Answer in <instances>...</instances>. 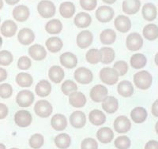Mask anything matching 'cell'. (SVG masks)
Returning <instances> with one entry per match:
<instances>
[{"label": "cell", "instance_id": "obj_1", "mask_svg": "<svg viewBox=\"0 0 158 149\" xmlns=\"http://www.w3.org/2000/svg\"><path fill=\"white\" fill-rule=\"evenodd\" d=\"M134 83L135 86L141 90H146L150 88L153 83V77L148 71L142 70L134 75Z\"/></svg>", "mask_w": 158, "mask_h": 149}, {"label": "cell", "instance_id": "obj_2", "mask_svg": "<svg viewBox=\"0 0 158 149\" xmlns=\"http://www.w3.org/2000/svg\"><path fill=\"white\" fill-rule=\"evenodd\" d=\"M100 79L104 84L108 85H114L119 79V74L115 69L111 67L102 68L100 71Z\"/></svg>", "mask_w": 158, "mask_h": 149}, {"label": "cell", "instance_id": "obj_3", "mask_svg": "<svg viewBox=\"0 0 158 149\" xmlns=\"http://www.w3.org/2000/svg\"><path fill=\"white\" fill-rule=\"evenodd\" d=\"M37 12L40 17L48 19L56 14V6L50 0H41L37 4Z\"/></svg>", "mask_w": 158, "mask_h": 149}, {"label": "cell", "instance_id": "obj_4", "mask_svg": "<svg viewBox=\"0 0 158 149\" xmlns=\"http://www.w3.org/2000/svg\"><path fill=\"white\" fill-rule=\"evenodd\" d=\"M74 77L75 81L81 85H89L94 80L93 72L86 67H79L75 70Z\"/></svg>", "mask_w": 158, "mask_h": 149}, {"label": "cell", "instance_id": "obj_5", "mask_svg": "<svg viewBox=\"0 0 158 149\" xmlns=\"http://www.w3.org/2000/svg\"><path fill=\"white\" fill-rule=\"evenodd\" d=\"M34 100L35 95L30 90L23 89L17 94L16 103L21 107H29L33 103Z\"/></svg>", "mask_w": 158, "mask_h": 149}, {"label": "cell", "instance_id": "obj_6", "mask_svg": "<svg viewBox=\"0 0 158 149\" xmlns=\"http://www.w3.org/2000/svg\"><path fill=\"white\" fill-rule=\"evenodd\" d=\"M34 111L40 118L46 119L53 112V107L48 100H38L34 106Z\"/></svg>", "mask_w": 158, "mask_h": 149}, {"label": "cell", "instance_id": "obj_7", "mask_svg": "<svg viewBox=\"0 0 158 149\" xmlns=\"http://www.w3.org/2000/svg\"><path fill=\"white\" fill-rule=\"evenodd\" d=\"M95 15L98 22L101 23H108L113 19L115 16V11L111 6H101L97 8Z\"/></svg>", "mask_w": 158, "mask_h": 149}, {"label": "cell", "instance_id": "obj_8", "mask_svg": "<svg viewBox=\"0 0 158 149\" xmlns=\"http://www.w3.org/2000/svg\"><path fill=\"white\" fill-rule=\"evenodd\" d=\"M126 46L131 51L139 50L143 46V38L138 32H131L126 39Z\"/></svg>", "mask_w": 158, "mask_h": 149}, {"label": "cell", "instance_id": "obj_9", "mask_svg": "<svg viewBox=\"0 0 158 149\" xmlns=\"http://www.w3.org/2000/svg\"><path fill=\"white\" fill-rule=\"evenodd\" d=\"M15 124L21 128H26L32 124V116L26 110H20L15 113L14 117Z\"/></svg>", "mask_w": 158, "mask_h": 149}, {"label": "cell", "instance_id": "obj_10", "mask_svg": "<svg viewBox=\"0 0 158 149\" xmlns=\"http://www.w3.org/2000/svg\"><path fill=\"white\" fill-rule=\"evenodd\" d=\"M94 41V35L90 31L83 30L77 34L76 38V43L77 47L81 49L89 47Z\"/></svg>", "mask_w": 158, "mask_h": 149}, {"label": "cell", "instance_id": "obj_11", "mask_svg": "<svg viewBox=\"0 0 158 149\" xmlns=\"http://www.w3.org/2000/svg\"><path fill=\"white\" fill-rule=\"evenodd\" d=\"M108 95V90L103 85H97L90 90V98L94 102L101 103Z\"/></svg>", "mask_w": 158, "mask_h": 149}, {"label": "cell", "instance_id": "obj_12", "mask_svg": "<svg viewBox=\"0 0 158 149\" xmlns=\"http://www.w3.org/2000/svg\"><path fill=\"white\" fill-rule=\"evenodd\" d=\"M114 129L118 133H127L131 130V122L127 116L121 115L115 119L113 123Z\"/></svg>", "mask_w": 158, "mask_h": 149}, {"label": "cell", "instance_id": "obj_13", "mask_svg": "<svg viewBox=\"0 0 158 149\" xmlns=\"http://www.w3.org/2000/svg\"><path fill=\"white\" fill-rule=\"evenodd\" d=\"M12 14L14 19L17 22H24L29 19L30 16V10L25 5H18L14 8Z\"/></svg>", "mask_w": 158, "mask_h": 149}, {"label": "cell", "instance_id": "obj_14", "mask_svg": "<svg viewBox=\"0 0 158 149\" xmlns=\"http://www.w3.org/2000/svg\"><path fill=\"white\" fill-rule=\"evenodd\" d=\"M114 25L118 32L126 33L131 29V19L125 15H118L114 21Z\"/></svg>", "mask_w": 158, "mask_h": 149}, {"label": "cell", "instance_id": "obj_15", "mask_svg": "<svg viewBox=\"0 0 158 149\" xmlns=\"http://www.w3.org/2000/svg\"><path fill=\"white\" fill-rule=\"evenodd\" d=\"M35 40L34 32L29 28H23L18 32V40L21 44L27 46L33 43Z\"/></svg>", "mask_w": 158, "mask_h": 149}, {"label": "cell", "instance_id": "obj_16", "mask_svg": "<svg viewBox=\"0 0 158 149\" xmlns=\"http://www.w3.org/2000/svg\"><path fill=\"white\" fill-rule=\"evenodd\" d=\"M70 122L75 129H81L86 124V115L81 111H75L70 115Z\"/></svg>", "mask_w": 158, "mask_h": 149}, {"label": "cell", "instance_id": "obj_17", "mask_svg": "<svg viewBox=\"0 0 158 149\" xmlns=\"http://www.w3.org/2000/svg\"><path fill=\"white\" fill-rule=\"evenodd\" d=\"M28 50L29 57L35 61H42L47 57V50L40 44H32Z\"/></svg>", "mask_w": 158, "mask_h": 149}, {"label": "cell", "instance_id": "obj_18", "mask_svg": "<svg viewBox=\"0 0 158 149\" xmlns=\"http://www.w3.org/2000/svg\"><path fill=\"white\" fill-rule=\"evenodd\" d=\"M18 31V25L13 20H6L0 26L1 34L6 38L15 36Z\"/></svg>", "mask_w": 158, "mask_h": 149}, {"label": "cell", "instance_id": "obj_19", "mask_svg": "<svg viewBox=\"0 0 158 149\" xmlns=\"http://www.w3.org/2000/svg\"><path fill=\"white\" fill-rule=\"evenodd\" d=\"M140 0H123L122 3V10L124 14L133 15L140 10Z\"/></svg>", "mask_w": 158, "mask_h": 149}, {"label": "cell", "instance_id": "obj_20", "mask_svg": "<svg viewBox=\"0 0 158 149\" xmlns=\"http://www.w3.org/2000/svg\"><path fill=\"white\" fill-rule=\"evenodd\" d=\"M59 62L65 68L71 70L77 66V58L74 53L72 52H64L59 57Z\"/></svg>", "mask_w": 158, "mask_h": 149}, {"label": "cell", "instance_id": "obj_21", "mask_svg": "<svg viewBox=\"0 0 158 149\" xmlns=\"http://www.w3.org/2000/svg\"><path fill=\"white\" fill-rule=\"evenodd\" d=\"M69 102L74 107L81 108L84 107L85 105L86 104L87 99L84 93L76 91L69 95Z\"/></svg>", "mask_w": 158, "mask_h": 149}, {"label": "cell", "instance_id": "obj_22", "mask_svg": "<svg viewBox=\"0 0 158 149\" xmlns=\"http://www.w3.org/2000/svg\"><path fill=\"white\" fill-rule=\"evenodd\" d=\"M67 119L65 115L62 114H56L53 115L51 119V126L52 129H54L56 131H63L67 128Z\"/></svg>", "mask_w": 158, "mask_h": 149}, {"label": "cell", "instance_id": "obj_23", "mask_svg": "<svg viewBox=\"0 0 158 149\" xmlns=\"http://www.w3.org/2000/svg\"><path fill=\"white\" fill-rule=\"evenodd\" d=\"M48 77L52 82L55 84H59L64 79V70L59 66H52L48 70Z\"/></svg>", "mask_w": 158, "mask_h": 149}, {"label": "cell", "instance_id": "obj_24", "mask_svg": "<svg viewBox=\"0 0 158 149\" xmlns=\"http://www.w3.org/2000/svg\"><path fill=\"white\" fill-rule=\"evenodd\" d=\"M74 23L79 29H85L91 25L92 17L88 13L80 12L74 17Z\"/></svg>", "mask_w": 158, "mask_h": 149}, {"label": "cell", "instance_id": "obj_25", "mask_svg": "<svg viewBox=\"0 0 158 149\" xmlns=\"http://www.w3.org/2000/svg\"><path fill=\"white\" fill-rule=\"evenodd\" d=\"M106 115L98 109H94L89 114V120L92 124L96 126H102L106 122Z\"/></svg>", "mask_w": 158, "mask_h": 149}, {"label": "cell", "instance_id": "obj_26", "mask_svg": "<svg viewBox=\"0 0 158 149\" xmlns=\"http://www.w3.org/2000/svg\"><path fill=\"white\" fill-rule=\"evenodd\" d=\"M102 108L108 114H114L118 109V101L115 96H107L102 101Z\"/></svg>", "mask_w": 158, "mask_h": 149}, {"label": "cell", "instance_id": "obj_27", "mask_svg": "<svg viewBox=\"0 0 158 149\" xmlns=\"http://www.w3.org/2000/svg\"><path fill=\"white\" fill-rule=\"evenodd\" d=\"M45 45L48 50L51 53H58L63 48V42L61 40V38L58 36H52L46 40Z\"/></svg>", "mask_w": 158, "mask_h": 149}, {"label": "cell", "instance_id": "obj_28", "mask_svg": "<svg viewBox=\"0 0 158 149\" xmlns=\"http://www.w3.org/2000/svg\"><path fill=\"white\" fill-rule=\"evenodd\" d=\"M97 138L102 144H109L114 138V133L109 127H101L97 133Z\"/></svg>", "mask_w": 158, "mask_h": 149}, {"label": "cell", "instance_id": "obj_29", "mask_svg": "<svg viewBox=\"0 0 158 149\" xmlns=\"http://www.w3.org/2000/svg\"><path fill=\"white\" fill-rule=\"evenodd\" d=\"M117 92L123 97H131L134 94L133 84L129 81H122L118 84Z\"/></svg>", "mask_w": 158, "mask_h": 149}, {"label": "cell", "instance_id": "obj_30", "mask_svg": "<svg viewBox=\"0 0 158 149\" xmlns=\"http://www.w3.org/2000/svg\"><path fill=\"white\" fill-rule=\"evenodd\" d=\"M142 17L146 21L153 22L157 16V10L156 6L153 3H146L142 6Z\"/></svg>", "mask_w": 158, "mask_h": 149}, {"label": "cell", "instance_id": "obj_31", "mask_svg": "<svg viewBox=\"0 0 158 149\" xmlns=\"http://www.w3.org/2000/svg\"><path fill=\"white\" fill-rule=\"evenodd\" d=\"M148 116L147 111L142 107H137L134 108L131 112V118L133 122L137 124L143 123L146 120Z\"/></svg>", "mask_w": 158, "mask_h": 149}, {"label": "cell", "instance_id": "obj_32", "mask_svg": "<svg viewBox=\"0 0 158 149\" xmlns=\"http://www.w3.org/2000/svg\"><path fill=\"white\" fill-rule=\"evenodd\" d=\"M59 14L63 18H71L75 14V6L71 2H63L59 6Z\"/></svg>", "mask_w": 158, "mask_h": 149}, {"label": "cell", "instance_id": "obj_33", "mask_svg": "<svg viewBox=\"0 0 158 149\" xmlns=\"http://www.w3.org/2000/svg\"><path fill=\"white\" fill-rule=\"evenodd\" d=\"M35 92L38 96L47 97L52 92V85L47 80H41L36 84Z\"/></svg>", "mask_w": 158, "mask_h": 149}, {"label": "cell", "instance_id": "obj_34", "mask_svg": "<svg viewBox=\"0 0 158 149\" xmlns=\"http://www.w3.org/2000/svg\"><path fill=\"white\" fill-rule=\"evenodd\" d=\"M146 63H147V58L142 53H137V54H133L130 59L131 66L135 70H140V69L144 68L146 66Z\"/></svg>", "mask_w": 158, "mask_h": 149}, {"label": "cell", "instance_id": "obj_35", "mask_svg": "<svg viewBox=\"0 0 158 149\" xmlns=\"http://www.w3.org/2000/svg\"><path fill=\"white\" fill-rule=\"evenodd\" d=\"M45 30L51 35L59 34L63 30V23L59 19H51L45 25Z\"/></svg>", "mask_w": 158, "mask_h": 149}, {"label": "cell", "instance_id": "obj_36", "mask_svg": "<svg viewBox=\"0 0 158 149\" xmlns=\"http://www.w3.org/2000/svg\"><path fill=\"white\" fill-rule=\"evenodd\" d=\"M101 52V62L102 64L108 65L111 63L115 58V50L111 47H104L100 49Z\"/></svg>", "mask_w": 158, "mask_h": 149}, {"label": "cell", "instance_id": "obj_37", "mask_svg": "<svg viewBox=\"0 0 158 149\" xmlns=\"http://www.w3.org/2000/svg\"><path fill=\"white\" fill-rule=\"evenodd\" d=\"M100 40L104 45H111L116 40V32L111 29L103 30L100 34Z\"/></svg>", "mask_w": 158, "mask_h": 149}, {"label": "cell", "instance_id": "obj_38", "mask_svg": "<svg viewBox=\"0 0 158 149\" xmlns=\"http://www.w3.org/2000/svg\"><path fill=\"white\" fill-rule=\"evenodd\" d=\"M55 144L59 149H67L71 144V137L67 133H59L55 137Z\"/></svg>", "mask_w": 158, "mask_h": 149}, {"label": "cell", "instance_id": "obj_39", "mask_svg": "<svg viewBox=\"0 0 158 149\" xmlns=\"http://www.w3.org/2000/svg\"><path fill=\"white\" fill-rule=\"evenodd\" d=\"M143 36L148 40H155L158 38V26L155 24H148L142 31Z\"/></svg>", "mask_w": 158, "mask_h": 149}, {"label": "cell", "instance_id": "obj_40", "mask_svg": "<svg viewBox=\"0 0 158 149\" xmlns=\"http://www.w3.org/2000/svg\"><path fill=\"white\" fill-rule=\"evenodd\" d=\"M16 83L22 88H29L33 84V78L28 73H19L15 78Z\"/></svg>", "mask_w": 158, "mask_h": 149}, {"label": "cell", "instance_id": "obj_41", "mask_svg": "<svg viewBox=\"0 0 158 149\" xmlns=\"http://www.w3.org/2000/svg\"><path fill=\"white\" fill-rule=\"evenodd\" d=\"M85 59L89 64L96 65L101 62V52L97 48H92L89 50L85 54Z\"/></svg>", "mask_w": 158, "mask_h": 149}, {"label": "cell", "instance_id": "obj_42", "mask_svg": "<svg viewBox=\"0 0 158 149\" xmlns=\"http://www.w3.org/2000/svg\"><path fill=\"white\" fill-rule=\"evenodd\" d=\"M44 136L40 133H34L32 135L29 140V144L32 148L40 149L44 145Z\"/></svg>", "mask_w": 158, "mask_h": 149}, {"label": "cell", "instance_id": "obj_43", "mask_svg": "<svg viewBox=\"0 0 158 149\" xmlns=\"http://www.w3.org/2000/svg\"><path fill=\"white\" fill-rule=\"evenodd\" d=\"M77 89H78V87H77V84L73 81H71V80L65 81L61 85V90L63 93L65 95H68V96L72 92L77 91Z\"/></svg>", "mask_w": 158, "mask_h": 149}, {"label": "cell", "instance_id": "obj_44", "mask_svg": "<svg viewBox=\"0 0 158 149\" xmlns=\"http://www.w3.org/2000/svg\"><path fill=\"white\" fill-rule=\"evenodd\" d=\"M114 144L117 149H129L131 142L127 136H120L115 139Z\"/></svg>", "mask_w": 158, "mask_h": 149}, {"label": "cell", "instance_id": "obj_45", "mask_svg": "<svg viewBox=\"0 0 158 149\" xmlns=\"http://www.w3.org/2000/svg\"><path fill=\"white\" fill-rule=\"evenodd\" d=\"M14 61V56L9 50H3L0 51V65L8 66Z\"/></svg>", "mask_w": 158, "mask_h": 149}, {"label": "cell", "instance_id": "obj_46", "mask_svg": "<svg viewBox=\"0 0 158 149\" xmlns=\"http://www.w3.org/2000/svg\"><path fill=\"white\" fill-rule=\"evenodd\" d=\"M13 94L12 85L8 83H2L0 85V97L2 99H8Z\"/></svg>", "mask_w": 158, "mask_h": 149}, {"label": "cell", "instance_id": "obj_47", "mask_svg": "<svg viewBox=\"0 0 158 149\" xmlns=\"http://www.w3.org/2000/svg\"><path fill=\"white\" fill-rule=\"evenodd\" d=\"M18 68L22 70H27L32 66V60L28 56H22L18 60Z\"/></svg>", "mask_w": 158, "mask_h": 149}, {"label": "cell", "instance_id": "obj_48", "mask_svg": "<svg viewBox=\"0 0 158 149\" xmlns=\"http://www.w3.org/2000/svg\"><path fill=\"white\" fill-rule=\"evenodd\" d=\"M113 68L118 71L119 77L126 75L128 71V64L125 61H117L116 62L114 63Z\"/></svg>", "mask_w": 158, "mask_h": 149}, {"label": "cell", "instance_id": "obj_49", "mask_svg": "<svg viewBox=\"0 0 158 149\" xmlns=\"http://www.w3.org/2000/svg\"><path fill=\"white\" fill-rule=\"evenodd\" d=\"M80 6L86 11H92L96 9L97 0H79Z\"/></svg>", "mask_w": 158, "mask_h": 149}, {"label": "cell", "instance_id": "obj_50", "mask_svg": "<svg viewBox=\"0 0 158 149\" xmlns=\"http://www.w3.org/2000/svg\"><path fill=\"white\" fill-rule=\"evenodd\" d=\"M81 149H98V143L95 139L88 137L82 140Z\"/></svg>", "mask_w": 158, "mask_h": 149}, {"label": "cell", "instance_id": "obj_51", "mask_svg": "<svg viewBox=\"0 0 158 149\" xmlns=\"http://www.w3.org/2000/svg\"><path fill=\"white\" fill-rule=\"evenodd\" d=\"M9 114V109L8 107L2 103H0V120L4 119L7 117Z\"/></svg>", "mask_w": 158, "mask_h": 149}, {"label": "cell", "instance_id": "obj_52", "mask_svg": "<svg viewBox=\"0 0 158 149\" xmlns=\"http://www.w3.org/2000/svg\"><path fill=\"white\" fill-rule=\"evenodd\" d=\"M145 149H158V141L156 140H149L146 143Z\"/></svg>", "mask_w": 158, "mask_h": 149}, {"label": "cell", "instance_id": "obj_53", "mask_svg": "<svg viewBox=\"0 0 158 149\" xmlns=\"http://www.w3.org/2000/svg\"><path fill=\"white\" fill-rule=\"evenodd\" d=\"M151 112L153 114V116L158 118V99H156V101H154V103L152 105V107H151Z\"/></svg>", "mask_w": 158, "mask_h": 149}, {"label": "cell", "instance_id": "obj_54", "mask_svg": "<svg viewBox=\"0 0 158 149\" xmlns=\"http://www.w3.org/2000/svg\"><path fill=\"white\" fill-rule=\"evenodd\" d=\"M7 76H8L7 71H6L4 68L0 67V83L6 81V78H7Z\"/></svg>", "mask_w": 158, "mask_h": 149}, {"label": "cell", "instance_id": "obj_55", "mask_svg": "<svg viewBox=\"0 0 158 149\" xmlns=\"http://www.w3.org/2000/svg\"><path fill=\"white\" fill-rule=\"evenodd\" d=\"M20 0H5V2L8 4V5L10 6H15L17 3L19 2Z\"/></svg>", "mask_w": 158, "mask_h": 149}, {"label": "cell", "instance_id": "obj_56", "mask_svg": "<svg viewBox=\"0 0 158 149\" xmlns=\"http://www.w3.org/2000/svg\"><path fill=\"white\" fill-rule=\"evenodd\" d=\"M104 3L108 4V5H112V4L115 3L117 0H102Z\"/></svg>", "mask_w": 158, "mask_h": 149}, {"label": "cell", "instance_id": "obj_57", "mask_svg": "<svg viewBox=\"0 0 158 149\" xmlns=\"http://www.w3.org/2000/svg\"><path fill=\"white\" fill-rule=\"evenodd\" d=\"M154 62L155 63H156V65L158 66V52L156 53V55H155V58H154Z\"/></svg>", "mask_w": 158, "mask_h": 149}, {"label": "cell", "instance_id": "obj_58", "mask_svg": "<svg viewBox=\"0 0 158 149\" xmlns=\"http://www.w3.org/2000/svg\"><path fill=\"white\" fill-rule=\"evenodd\" d=\"M3 0H0V10L3 7Z\"/></svg>", "mask_w": 158, "mask_h": 149}, {"label": "cell", "instance_id": "obj_59", "mask_svg": "<svg viewBox=\"0 0 158 149\" xmlns=\"http://www.w3.org/2000/svg\"><path fill=\"white\" fill-rule=\"evenodd\" d=\"M2 43H3V40H2V36H0V48H1V47H2Z\"/></svg>", "mask_w": 158, "mask_h": 149}, {"label": "cell", "instance_id": "obj_60", "mask_svg": "<svg viewBox=\"0 0 158 149\" xmlns=\"http://www.w3.org/2000/svg\"><path fill=\"white\" fill-rule=\"evenodd\" d=\"M155 130H156V133H157V135H158V121L156 122V125H155Z\"/></svg>", "mask_w": 158, "mask_h": 149}, {"label": "cell", "instance_id": "obj_61", "mask_svg": "<svg viewBox=\"0 0 158 149\" xmlns=\"http://www.w3.org/2000/svg\"><path fill=\"white\" fill-rule=\"evenodd\" d=\"M0 149H6V146L3 144L0 143Z\"/></svg>", "mask_w": 158, "mask_h": 149}, {"label": "cell", "instance_id": "obj_62", "mask_svg": "<svg viewBox=\"0 0 158 149\" xmlns=\"http://www.w3.org/2000/svg\"><path fill=\"white\" fill-rule=\"evenodd\" d=\"M10 149H18V148H17V147H12V148H10Z\"/></svg>", "mask_w": 158, "mask_h": 149}, {"label": "cell", "instance_id": "obj_63", "mask_svg": "<svg viewBox=\"0 0 158 149\" xmlns=\"http://www.w3.org/2000/svg\"><path fill=\"white\" fill-rule=\"evenodd\" d=\"M0 23H1V18H0Z\"/></svg>", "mask_w": 158, "mask_h": 149}]
</instances>
